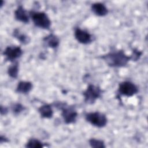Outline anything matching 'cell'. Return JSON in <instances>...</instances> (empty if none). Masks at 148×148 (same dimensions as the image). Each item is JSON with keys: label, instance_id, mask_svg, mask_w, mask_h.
<instances>
[{"label": "cell", "instance_id": "6da1fadb", "mask_svg": "<svg viewBox=\"0 0 148 148\" xmlns=\"http://www.w3.org/2000/svg\"><path fill=\"white\" fill-rule=\"evenodd\" d=\"M110 67L121 68L125 66L131 60L130 56L127 55L123 50H112L100 57Z\"/></svg>", "mask_w": 148, "mask_h": 148}, {"label": "cell", "instance_id": "7a4b0ae2", "mask_svg": "<svg viewBox=\"0 0 148 148\" xmlns=\"http://www.w3.org/2000/svg\"><path fill=\"white\" fill-rule=\"evenodd\" d=\"M53 105L61 110V116L65 124H73L76 121L78 114L74 106H69L66 103L61 102H54Z\"/></svg>", "mask_w": 148, "mask_h": 148}, {"label": "cell", "instance_id": "3957f363", "mask_svg": "<svg viewBox=\"0 0 148 148\" xmlns=\"http://www.w3.org/2000/svg\"><path fill=\"white\" fill-rule=\"evenodd\" d=\"M34 24L40 28L49 29L51 27V20L47 14L43 12L31 10L29 12Z\"/></svg>", "mask_w": 148, "mask_h": 148}, {"label": "cell", "instance_id": "277c9868", "mask_svg": "<svg viewBox=\"0 0 148 148\" xmlns=\"http://www.w3.org/2000/svg\"><path fill=\"white\" fill-rule=\"evenodd\" d=\"M84 118L87 122L97 128H103L106 126L108 123L106 115L98 111L86 113Z\"/></svg>", "mask_w": 148, "mask_h": 148}, {"label": "cell", "instance_id": "5b68a950", "mask_svg": "<svg viewBox=\"0 0 148 148\" xmlns=\"http://www.w3.org/2000/svg\"><path fill=\"white\" fill-rule=\"evenodd\" d=\"M102 90L97 86L90 84L83 92L84 101L87 104H92L102 95Z\"/></svg>", "mask_w": 148, "mask_h": 148}, {"label": "cell", "instance_id": "8992f818", "mask_svg": "<svg viewBox=\"0 0 148 148\" xmlns=\"http://www.w3.org/2000/svg\"><path fill=\"white\" fill-rule=\"evenodd\" d=\"M138 87L132 82L124 81L119 83L118 92L120 95L128 97H132L138 92Z\"/></svg>", "mask_w": 148, "mask_h": 148}, {"label": "cell", "instance_id": "52a82bcc", "mask_svg": "<svg viewBox=\"0 0 148 148\" xmlns=\"http://www.w3.org/2000/svg\"><path fill=\"white\" fill-rule=\"evenodd\" d=\"M21 48L18 46H8L3 52V55L6 61L13 62L23 55Z\"/></svg>", "mask_w": 148, "mask_h": 148}, {"label": "cell", "instance_id": "ba28073f", "mask_svg": "<svg viewBox=\"0 0 148 148\" xmlns=\"http://www.w3.org/2000/svg\"><path fill=\"white\" fill-rule=\"evenodd\" d=\"M74 36L76 40L83 45H87L92 42V35L86 30L82 29L79 27L75 29Z\"/></svg>", "mask_w": 148, "mask_h": 148}, {"label": "cell", "instance_id": "9c48e42d", "mask_svg": "<svg viewBox=\"0 0 148 148\" xmlns=\"http://www.w3.org/2000/svg\"><path fill=\"white\" fill-rule=\"evenodd\" d=\"M14 18L17 21L24 24H27L29 23V15L22 5H19L17 6V9L14 10Z\"/></svg>", "mask_w": 148, "mask_h": 148}, {"label": "cell", "instance_id": "30bf717a", "mask_svg": "<svg viewBox=\"0 0 148 148\" xmlns=\"http://www.w3.org/2000/svg\"><path fill=\"white\" fill-rule=\"evenodd\" d=\"M92 12L96 16L103 17L108 13V9L105 4L101 2H95L91 5Z\"/></svg>", "mask_w": 148, "mask_h": 148}, {"label": "cell", "instance_id": "8fae6325", "mask_svg": "<svg viewBox=\"0 0 148 148\" xmlns=\"http://www.w3.org/2000/svg\"><path fill=\"white\" fill-rule=\"evenodd\" d=\"M43 41L49 47L56 49L60 45L59 38L53 34H50L43 38Z\"/></svg>", "mask_w": 148, "mask_h": 148}, {"label": "cell", "instance_id": "7c38bea8", "mask_svg": "<svg viewBox=\"0 0 148 148\" xmlns=\"http://www.w3.org/2000/svg\"><path fill=\"white\" fill-rule=\"evenodd\" d=\"M38 110L42 118L51 119L53 116V110L50 104H43L38 108Z\"/></svg>", "mask_w": 148, "mask_h": 148}, {"label": "cell", "instance_id": "4fadbf2b", "mask_svg": "<svg viewBox=\"0 0 148 148\" xmlns=\"http://www.w3.org/2000/svg\"><path fill=\"white\" fill-rule=\"evenodd\" d=\"M33 85L31 82L29 81H20L18 83L16 91L20 94H28L32 89Z\"/></svg>", "mask_w": 148, "mask_h": 148}, {"label": "cell", "instance_id": "5bb4252c", "mask_svg": "<svg viewBox=\"0 0 148 148\" xmlns=\"http://www.w3.org/2000/svg\"><path fill=\"white\" fill-rule=\"evenodd\" d=\"M13 36L23 45H27L29 43L31 40V39L28 36L21 33L18 29H15L13 31Z\"/></svg>", "mask_w": 148, "mask_h": 148}, {"label": "cell", "instance_id": "9a60e30c", "mask_svg": "<svg viewBox=\"0 0 148 148\" xmlns=\"http://www.w3.org/2000/svg\"><path fill=\"white\" fill-rule=\"evenodd\" d=\"M18 63L17 61L13 62V64L10 65L8 69V75L13 79H16L18 77Z\"/></svg>", "mask_w": 148, "mask_h": 148}, {"label": "cell", "instance_id": "2e32d148", "mask_svg": "<svg viewBox=\"0 0 148 148\" xmlns=\"http://www.w3.org/2000/svg\"><path fill=\"white\" fill-rule=\"evenodd\" d=\"M43 146V143L36 138H31L29 139L25 145V147L29 148H41Z\"/></svg>", "mask_w": 148, "mask_h": 148}, {"label": "cell", "instance_id": "e0dca14e", "mask_svg": "<svg viewBox=\"0 0 148 148\" xmlns=\"http://www.w3.org/2000/svg\"><path fill=\"white\" fill-rule=\"evenodd\" d=\"M89 144L91 147L94 148H104L106 147L105 142L101 139L96 138H91L88 140Z\"/></svg>", "mask_w": 148, "mask_h": 148}, {"label": "cell", "instance_id": "ac0fdd59", "mask_svg": "<svg viewBox=\"0 0 148 148\" xmlns=\"http://www.w3.org/2000/svg\"><path fill=\"white\" fill-rule=\"evenodd\" d=\"M11 109L13 114L17 115L25 109V107L20 103H14L11 106Z\"/></svg>", "mask_w": 148, "mask_h": 148}, {"label": "cell", "instance_id": "d6986e66", "mask_svg": "<svg viewBox=\"0 0 148 148\" xmlns=\"http://www.w3.org/2000/svg\"><path fill=\"white\" fill-rule=\"evenodd\" d=\"M142 54V51L139 50L137 49H134L132 50V54L130 56L131 60H132L133 61H136L138 60L140 58V57H141Z\"/></svg>", "mask_w": 148, "mask_h": 148}, {"label": "cell", "instance_id": "ffe728a7", "mask_svg": "<svg viewBox=\"0 0 148 148\" xmlns=\"http://www.w3.org/2000/svg\"><path fill=\"white\" fill-rule=\"evenodd\" d=\"M9 112V109L8 108L5 106H1V109H0V112H1V114L2 116L3 115H6Z\"/></svg>", "mask_w": 148, "mask_h": 148}, {"label": "cell", "instance_id": "44dd1931", "mask_svg": "<svg viewBox=\"0 0 148 148\" xmlns=\"http://www.w3.org/2000/svg\"><path fill=\"white\" fill-rule=\"evenodd\" d=\"M0 142L2 143L3 142H9V140H8V138H6L5 136L1 135L0 137Z\"/></svg>", "mask_w": 148, "mask_h": 148}, {"label": "cell", "instance_id": "7402d4cb", "mask_svg": "<svg viewBox=\"0 0 148 148\" xmlns=\"http://www.w3.org/2000/svg\"><path fill=\"white\" fill-rule=\"evenodd\" d=\"M3 1H1V3H0V6H1V8H2V6H3Z\"/></svg>", "mask_w": 148, "mask_h": 148}]
</instances>
